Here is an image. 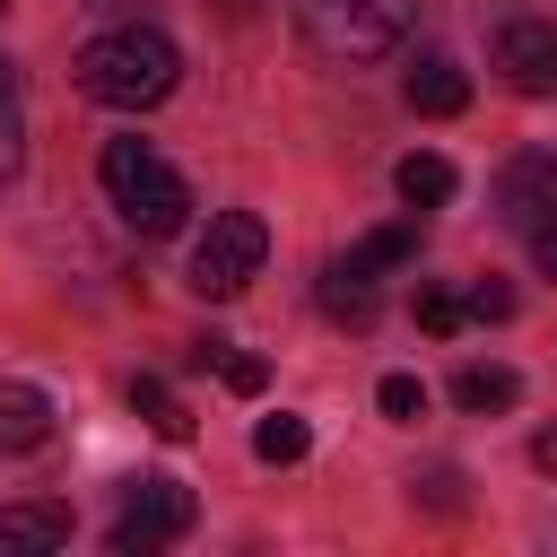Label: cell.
Returning a JSON list of instances; mask_svg holds the SVG:
<instances>
[{
  "instance_id": "11",
  "label": "cell",
  "mask_w": 557,
  "mask_h": 557,
  "mask_svg": "<svg viewBox=\"0 0 557 557\" xmlns=\"http://www.w3.org/2000/svg\"><path fill=\"white\" fill-rule=\"evenodd\" d=\"M0 548H70V505H0Z\"/></svg>"
},
{
  "instance_id": "8",
  "label": "cell",
  "mask_w": 557,
  "mask_h": 557,
  "mask_svg": "<svg viewBox=\"0 0 557 557\" xmlns=\"http://www.w3.org/2000/svg\"><path fill=\"white\" fill-rule=\"evenodd\" d=\"M496 218L522 235V226H540V218H557V157H540V148H522L505 174H496Z\"/></svg>"
},
{
  "instance_id": "9",
  "label": "cell",
  "mask_w": 557,
  "mask_h": 557,
  "mask_svg": "<svg viewBox=\"0 0 557 557\" xmlns=\"http://www.w3.org/2000/svg\"><path fill=\"white\" fill-rule=\"evenodd\" d=\"M409 104L435 113V122H453V113L470 104V70H461L453 52H418V61H409Z\"/></svg>"
},
{
  "instance_id": "7",
  "label": "cell",
  "mask_w": 557,
  "mask_h": 557,
  "mask_svg": "<svg viewBox=\"0 0 557 557\" xmlns=\"http://www.w3.org/2000/svg\"><path fill=\"white\" fill-rule=\"evenodd\" d=\"M313 305H322L339 331H374V313H383V270H366L357 252H339V261H322Z\"/></svg>"
},
{
  "instance_id": "6",
  "label": "cell",
  "mask_w": 557,
  "mask_h": 557,
  "mask_svg": "<svg viewBox=\"0 0 557 557\" xmlns=\"http://www.w3.org/2000/svg\"><path fill=\"white\" fill-rule=\"evenodd\" d=\"M487 52L513 96H557V17H505L487 35Z\"/></svg>"
},
{
  "instance_id": "15",
  "label": "cell",
  "mask_w": 557,
  "mask_h": 557,
  "mask_svg": "<svg viewBox=\"0 0 557 557\" xmlns=\"http://www.w3.org/2000/svg\"><path fill=\"white\" fill-rule=\"evenodd\" d=\"M366 270H400V261H418V218H392V226H374V235H357L348 244Z\"/></svg>"
},
{
  "instance_id": "14",
  "label": "cell",
  "mask_w": 557,
  "mask_h": 557,
  "mask_svg": "<svg viewBox=\"0 0 557 557\" xmlns=\"http://www.w3.org/2000/svg\"><path fill=\"white\" fill-rule=\"evenodd\" d=\"M26 165V96H17V61L0 52V183H17Z\"/></svg>"
},
{
  "instance_id": "23",
  "label": "cell",
  "mask_w": 557,
  "mask_h": 557,
  "mask_svg": "<svg viewBox=\"0 0 557 557\" xmlns=\"http://www.w3.org/2000/svg\"><path fill=\"white\" fill-rule=\"evenodd\" d=\"M522 244H531V261H540V278H557V218H540V226H522Z\"/></svg>"
},
{
  "instance_id": "25",
  "label": "cell",
  "mask_w": 557,
  "mask_h": 557,
  "mask_svg": "<svg viewBox=\"0 0 557 557\" xmlns=\"http://www.w3.org/2000/svg\"><path fill=\"white\" fill-rule=\"evenodd\" d=\"M0 9H9V0H0Z\"/></svg>"
},
{
  "instance_id": "21",
  "label": "cell",
  "mask_w": 557,
  "mask_h": 557,
  "mask_svg": "<svg viewBox=\"0 0 557 557\" xmlns=\"http://www.w3.org/2000/svg\"><path fill=\"white\" fill-rule=\"evenodd\" d=\"M461 305H470V322H505V313H513V287H505V278H479Z\"/></svg>"
},
{
  "instance_id": "3",
  "label": "cell",
  "mask_w": 557,
  "mask_h": 557,
  "mask_svg": "<svg viewBox=\"0 0 557 557\" xmlns=\"http://www.w3.org/2000/svg\"><path fill=\"white\" fill-rule=\"evenodd\" d=\"M96 174H104V191H113V209L139 226V235H174L183 218H191V183L148 148V139H104V157H96Z\"/></svg>"
},
{
  "instance_id": "10",
  "label": "cell",
  "mask_w": 557,
  "mask_h": 557,
  "mask_svg": "<svg viewBox=\"0 0 557 557\" xmlns=\"http://www.w3.org/2000/svg\"><path fill=\"white\" fill-rule=\"evenodd\" d=\"M52 435V400L35 383H0V453H35Z\"/></svg>"
},
{
  "instance_id": "1",
  "label": "cell",
  "mask_w": 557,
  "mask_h": 557,
  "mask_svg": "<svg viewBox=\"0 0 557 557\" xmlns=\"http://www.w3.org/2000/svg\"><path fill=\"white\" fill-rule=\"evenodd\" d=\"M70 78H78V96H87V104L148 113V104H165V96H174L183 52H174V35H157V26H104V35L70 61Z\"/></svg>"
},
{
  "instance_id": "16",
  "label": "cell",
  "mask_w": 557,
  "mask_h": 557,
  "mask_svg": "<svg viewBox=\"0 0 557 557\" xmlns=\"http://www.w3.org/2000/svg\"><path fill=\"white\" fill-rule=\"evenodd\" d=\"M131 409L157 426V435H191V418H183V400L157 383V374H131Z\"/></svg>"
},
{
  "instance_id": "24",
  "label": "cell",
  "mask_w": 557,
  "mask_h": 557,
  "mask_svg": "<svg viewBox=\"0 0 557 557\" xmlns=\"http://www.w3.org/2000/svg\"><path fill=\"white\" fill-rule=\"evenodd\" d=\"M531 461H540V470L557 479V426H540V435H531Z\"/></svg>"
},
{
  "instance_id": "13",
  "label": "cell",
  "mask_w": 557,
  "mask_h": 557,
  "mask_svg": "<svg viewBox=\"0 0 557 557\" xmlns=\"http://www.w3.org/2000/svg\"><path fill=\"white\" fill-rule=\"evenodd\" d=\"M453 400H461L470 418H496V409L522 400V374H513V366H461V374H453Z\"/></svg>"
},
{
  "instance_id": "4",
  "label": "cell",
  "mask_w": 557,
  "mask_h": 557,
  "mask_svg": "<svg viewBox=\"0 0 557 557\" xmlns=\"http://www.w3.org/2000/svg\"><path fill=\"white\" fill-rule=\"evenodd\" d=\"M261 261H270V226H261L252 209H218L209 235L191 244V287H200L209 305H226V296H244V287L261 278Z\"/></svg>"
},
{
  "instance_id": "22",
  "label": "cell",
  "mask_w": 557,
  "mask_h": 557,
  "mask_svg": "<svg viewBox=\"0 0 557 557\" xmlns=\"http://www.w3.org/2000/svg\"><path fill=\"white\" fill-rule=\"evenodd\" d=\"M409 496H418V505H435V513H461V470H426Z\"/></svg>"
},
{
  "instance_id": "19",
  "label": "cell",
  "mask_w": 557,
  "mask_h": 557,
  "mask_svg": "<svg viewBox=\"0 0 557 557\" xmlns=\"http://www.w3.org/2000/svg\"><path fill=\"white\" fill-rule=\"evenodd\" d=\"M470 322V305L453 296V287H418V331H435V339H453Z\"/></svg>"
},
{
  "instance_id": "12",
  "label": "cell",
  "mask_w": 557,
  "mask_h": 557,
  "mask_svg": "<svg viewBox=\"0 0 557 557\" xmlns=\"http://www.w3.org/2000/svg\"><path fill=\"white\" fill-rule=\"evenodd\" d=\"M392 183H400V200H409V209H444V200L461 191V174H453V157H435V148H418V157H400V174H392Z\"/></svg>"
},
{
  "instance_id": "2",
  "label": "cell",
  "mask_w": 557,
  "mask_h": 557,
  "mask_svg": "<svg viewBox=\"0 0 557 557\" xmlns=\"http://www.w3.org/2000/svg\"><path fill=\"white\" fill-rule=\"evenodd\" d=\"M409 17H418V0H296V26L313 44V61H331V70L392 61L409 44Z\"/></svg>"
},
{
  "instance_id": "18",
  "label": "cell",
  "mask_w": 557,
  "mask_h": 557,
  "mask_svg": "<svg viewBox=\"0 0 557 557\" xmlns=\"http://www.w3.org/2000/svg\"><path fill=\"white\" fill-rule=\"evenodd\" d=\"M374 409H383L392 426H418V418H426V383H418V374H383V383H374Z\"/></svg>"
},
{
  "instance_id": "17",
  "label": "cell",
  "mask_w": 557,
  "mask_h": 557,
  "mask_svg": "<svg viewBox=\"0 0 557 557\" xmlns=\"http://www.w3.org/2000/svg\"><path fill=\"white\" fill-rule=\"evenodd\" d=\"M252 453H261V461H305V453H313V426L278 409V418H261V426H252Z\"/></svg>"
},
{
  "instance_id": "5",
  "label": "cell",
  "mask_w": 557,
  "mask_h": 557,
  "mask_svg": "<svg viewBox=\"0 0 557 557\" xmlns=\"http://www.w3.org/2000/svg\"><path fill=\"white\" fill-rule=\"evenodd\" d=\"M183 531H191V487L183 479H131L122 522H113V557H148V548H165Z\"/></svg>"
},
{
  "instance_id": "20",
  "label": "cell",
  "mask_w": 557,
  "mask_h": 557,
  "mask_svg": "<svg viewBox=\"0 0 557 557\" xmlns=\"http://www.w3.org/2000/svg\"><path fill=\"white\" fill-rule=\"evenodd\" d=\"M209 366H218V374H226V392H244V400L270 383V366H261V357H226V339H218V357H209Z\"/></svg>"
}]
</instances>
